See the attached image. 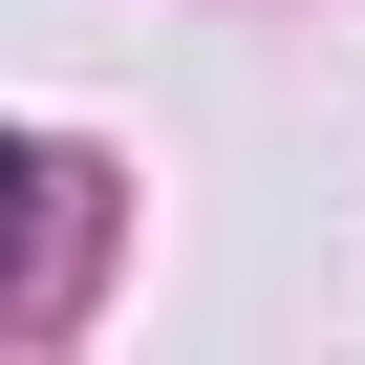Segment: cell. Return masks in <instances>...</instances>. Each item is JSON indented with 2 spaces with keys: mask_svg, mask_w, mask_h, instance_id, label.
<instances>
[{
  "mask_svg": "<svg viewBox=\"0 0 365 365\" xmlns=\"http://www.w3.org/2000/svg\"><path fill=\"white\" fill-rule=\"evenodd\" d=\"M22 194H43V172H22V150H0V215H22Z\"/></svg>",
  "mask_w": 365,
  "mask_h": 365,
  "instance_id": "1",
  "label": "cell"
}]
</instances>
